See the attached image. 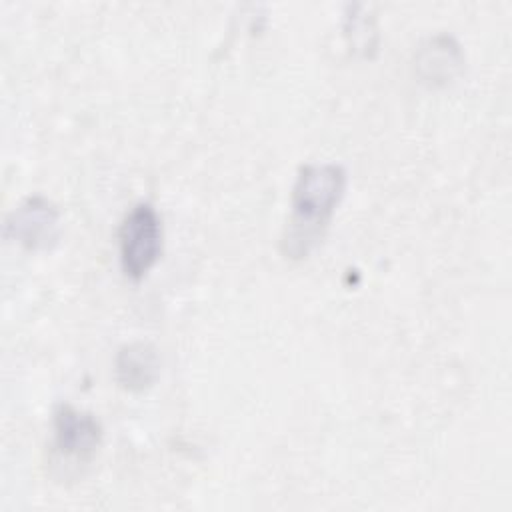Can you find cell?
<instances>
[{
    "label": "cell",
    "instance_id": "1",
    "mask_svg": "<svg viewBox=\"0 0 512 512\" xmlns=\"http://www.w3.org/2000/svg\"><path fill=\"white\" fill-rule=\"evenodd\" d=\"M346 170L336 162L306 164L298 170L290 216L282 232L280 250L286 258H306L324 238L330 220L346 192Z\"/></svg>",
    "mask_w": 512,
    "mask_h": 512
},
{
    "label": "cell",
    "instance_id": "2",
    "mask_svg": "<svg viewBox=\"0 0 512 512\" xmlns=\"http://www.w3.org/2000/svg\"><path fill=\"white\" fill-rule=\"evenodd\" d=\"M162 220L150 202H138L130 208L118 228V248L122 272L138 282L162 254Z\"/></svg>",
    "mask_w": 512,
    "mask_h": 512
},
{
    "label": "cell",
    "instance_id": "3",
    "mask_svg": "<svg viewBox=\"0 0 512 512\" xmlns=\"http://www.w3.org/2000/svg\"><path fill=\"white\" fill-rule=\"evenodd\" d=\"M6 236L28 250H48L60 238V214L44 196H30L6 218Z\"/></svg>",
    "mask_w": 512,
    "mask_h": 512
},
{
    "label": "cell",
    "instance_id": "4",
    "mask_svg": "<svg viewBox=\"0 0 512 512\" xmlns=\"http://www.w3.org/2000/svg\"><path fill=\"white\" fill-rule=\"evenodd\" d=\"M102 444V426L90 412L70 404H60L54 410V448L74 462H88Z\"/></svg>",
    "mask_w": 512,
    "mask_h": 512
},
{
    "label": "cell",
    "instance_id": "5",
    "mask_svg": "<svg viewBox=\"0 0 512 512\" xmlns=\"http://www.w3.org/2000/svg\"><path fill=\"white\" fill-rule=\"evenodd\" d=\"M160 372L158 350L148 342H132L116 356V380L124 390L142 392L150 388Z\"/></svg>",
    "mask_w": 512,
    "mask_h": 512
}]
</instances>
